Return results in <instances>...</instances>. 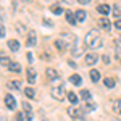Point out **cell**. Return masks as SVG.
Returning <instances> with one entry per match:
<instances>
[{
  "instance_id": "28",
  "label": "cell",
  "mask_w": 121,
  "mask_h": 121,
  "mask_svg": "<svg viewBox=\"0 0 121 121\" xmlns=\"http://www.w3.org/2000/svg\"><path fill=\"white\" fill-rule=\"evenodd\" d=\"M44 24H47L48 28H52V26H53V23H52L50 19H44Z\"/></svg>"
},
{
  "instance_id": "13",
  "label": "cell",
  "mask_w": 121,
  "mask_h": 121,
  "mask_svg": "<svg viewBox=\"0 0 121 121\" xmlns=\"http://www.w3.org/2000/svg\"><path fill=\"white\" fill-rule=\"evenodd\" d=\"M112 108L116 115H121V100H115V102L112 103Z\"/></svg>"
},
{
  "instance_id": "5",
  "label": "cell",
  "mask_w": 121,
  "mask_h": 121,
  "mask_svg": "<svg viewBox=\"0 0 121 121\" xmlns=\"http://www.w3.org/2000/svg\"><path fill=\"white\" fill-rule=\"evenodd\" d=\"M84 60H86V63H87L89 66H92V65H95V63H97V60H99V56L95 55V53H87Z\"/></svg>"
},
{
  "instance_id": "8",
  "label": "cell",
  "mask_w": 121,
  "mask_h": 121,
  "mask_svg": "<svg viewBox=\"0 0 121 121\" xmlns=\"http://www.w3.org/2000/svg\"><path fill=\"white\" fill-rule=\"evenodd\" d=\"M110 10H112V8H110V5H105V3H102V5L97 7V11H99L100 15H108Z\"/></svg>"
},
{
  "instance_id": "18",
  "label": "cell",
  "mask_w": 121,
  "mask_h": 121,
  "mask_svg": "<svg viewBox=\"0 0 121 121\" xmlns=\"http://www.w3.org/2000/svg\"><path fill=\"white\" fill-rule=\"evenodd\" d=\"M76 19H78V23H82L86 19V11L84 10H78L76 11Z\"/></svg>"
},
{
  "instance_id": "34",
  "label": "cell",
  "mask_w": 121,
  "mask_h": 121,
  "mask_svg": "<svg viewBox=\"0 0 121 121\" xmlns=\"http://www.w3.org/2000/svg\"><path fill=\"white\" fill-rule=\"evenodd\" d=\"M63 2H66V3H73V0H63Z\"/></svg>"
},
{
  "instance_id": "33",
  "label": "cell",
  "mask_w": 121,
  "mask_h": 121,
  "mask_svg": "<svg viewBox=\"0 0 121 121\" xmlns=\"http://www.w3.org/2000/svg\"><path fill=\"white\" fill-rule=\"evenodd\" d=\"M26 56H28V60H29V61L32 63V53H31V52H28V55H26Z\"/></svg>"
},
{
  "instance_id": "20",
  "label": "cell",
  "mask_w": 121,
  "mask_h": 121,
  "mask_svg": "<svg viewBox=\"0 0 121 121\" xmlns=\"http://www.w3.org/2000/svg\"><path fill=\"white\" fill-rule=\"evenodd\" d=\"M89 74H91V79H92L94 82H97V81L100 79V73H99L97 69H91V73H89Z\"/></svg>"
},
{
  "instance_id": "1",
  "label": "cell",
  "mask_w": 121,
  "mask_h": 121,
  "mask_svg": "<svg viewBox=\"0 0 121 121\" xmlns=\"http://www.w3.org/2000/svg\"><path fill=\"white\" fill-rule=\"evenodd\" d=\"M86 44L91 47V48H97V47L102 45V39L97 29H91L87 34H86Z\"/></svg>"
},
{
  "instance_id": "11",
  "label": "cell",
  "mask_w": 121,
  "mask_h": 121,
  "mask_svg": "<svg viewBox=\"0 0 121 121\" xmlns=\"http://www.w3.org/2000/svg\"><path fill=\"white\" fill-rule=\"evenodd\" d=\"M81 99H82L84 102H91V100H92V95H91V92H89V91L82 89V91H81Z\"/></svg>"
},
{
  "instance_id": "3",
  "label": "cell",
  "mask_w": 121,
  "mask_h": 121,
  "mask_svg": "<svg viewBox=\"0 0 121 121\" xmlns=\"http://www.w3.org/2000/svg\"><path fill=\"white\" fill-rule=\"evenodd\" d=\"M68 115L71 116V118H78V120H82L84 118V113L79 110V108H68Z\"/></svg>"
},
{
  "instance_id": "19",
  "label": "cell",
  "mask_w": 121,
  "mask_h": 121,
  "mask_svg": "<svg viewBox=\"0 0 121 121\" xmlns=\"http://www.w3.org/2000/svg\"><path fill=\"white\" fill-rule=\"evenodd\" d=\"M8 87H10V89H15V91H18L19 87H21V81H18V79H15V81H10V82H8Z\"/></svg>"
},
{
  "instance_id": "26",
  "label": "cell",
  "mask_w": 121,
  "mask_h": 121,
  "mask_svg": "<svg viewBox=\"0 0 121 121\" xmlns=\"http://www.w3.org/2000/svg\"><path fill=\"white\" fill-rule=\"evenodd\" d=\"M0 37L2 39L5 37V26H3V23H2V26H0Z\"/></svg>"
},
{
  "instance_id": "35",
  "label": "cell",
  "mask_w": 121,
  "mask_h": 121,
  "mask_svg": "<svg viewBox=\"0 0 121 121\" xmlns=\"http://www.w3.org/2000/svg\"><path fill=\"white\" fill-rule=\"evenodd\" d=\"M19 2H24V3H28V2H31V0H19Z\"/></svg>"
},
{
  "instance_id": "2",
  "label": "cell",
  "mask_w": 121,
  "mask_h": 121,
  "mask_svg": "<svg viewBox=\"0 0 121 121\" xmlns=\"http://www.w3.org/2000/svg\"><path fill=\"white\" fill-rule=\"evenodd\" d=\"M5 105H7V108H10V110H15V108H16V100H15V97L10 95V94H7V95H5Z\"/></svg>"
},
{
  "instance_id": "31",
  "label": "cell",
  "mask_w": 121,
  "mask_h": 121,
  "mask_svg": "<svg viewBox=\"0 0 121 121\" xmlns=\"http://www.w3.org/2000/svg\"><path fill=\"white\" fill-rule=\"evenodd\" d=\"M23 120H24V118H23V115L18 113V115H16V121H23Z\"/></svg>"
},
{
  "instance_id": "36",
  "label": "cell",
  "mask_w": 121,
  "mask_h": 121,
  "mask_svg": "<svg viewBox=\"0 0 121 121\" xmlns=\"http://www.w3.org/2000/svg\"><path fill=\"white\" fill-rule=\"evenodd\" d=\"M2 121H3V120H2Z\"/></svg>"
},
{
  "instance_id": "30",
  "label": "cell",
  "mask_w": 121,
  "mask_h": 121,
  "mask_svg": "<svg viewBox=\"0 0 121 121\" xmlns=\"http://www.w3.org/2000/svg\"><path fill=\"white\" fill-rule=\"evenodd\" d=\"M81 5H87V3H91V0H78Z\"/></svg>"
},
{
  "instance_id": "12",
  "label": "cell",
  "mask_w": 121,
  "mask_h": 121,
  "mask_svg": "<svg viewBox=\"0 0 121 121\" xmlns=\"http://www.w3.org/2000/svg\"><path fill=\"white\" fill-rule=\"evenodd\" d=\"M36 42H37L36 34H34V32H31V34H29V37H28V40H26V45H28V47H32V45H36Z\"/></svg>"
},
{
  "instance_id": "9",
  "label": "cell",
  "mask_w": 121,
  "mask_h": 121,
  "mask_svg": "<svg viewBox=\"0 0 121 121\" xmlns=\"http://www.w3.org/2000/svg\"><path fill=\"white\" fill-rule=\"evenodd\" d=\"M65 15H66V21H68L69 24H76V23H78V19H76V16L71 13V10H68Z\"/></svg>"
},
{
  "instance_id": "7",
  "label": "cell",
  "mask_w": 121,
  "mask_h": 121,
  "mask_svg": "<svg viewBox=\"0 0 121 121\" xmlns=\"http://www.w3.org/2000/svg\"><path fill=\"white\" fill-rule=\"evenodd\" d=\"M7 45H8V48H10V50L16 52V50L19 48V42H18V40H15V39H10L8 42H7Z\"/></svg>"
},
{
  "instance_id": "27",
  "label": "cell",
  "mask_w": 121,
  "mask_h": 121,
  "mask_svg": "<svg viewBox=\"0 0 121 121\" xmlns=\"http://www.w3.org/2000/svg\"><path fill=\"white\" fill-rule=\"evenodd\" d=\"M2 65H3V66H5V65L8 66L10 65V60L7 58V56H2Z\"/></svg>"
},
{
  "instance_id": "16",
  "label": "cell",
  "mask_w": 121,
  "mask_h": 121,
  "mask_svg": "<svg viewBox=\"0 0 121 121\" xmlns=\"http://www.w3.org/2000/svg\"><path fill=\"white\" fill-rule=\"evenodd\" d=\"M55 47L58 48V50H60V52H63V50L66 48L65 40H63V39H56V40H55Z\"/></svg>"
},
{
  "instance_id": "29",
  "label": "cell",
  "mask_w": 121,
  "mask_h": 121,
  "mask_svg": "<svg viewBox=\"0 0 121 121\" xmlns=\"http://www.w3.org/2000/svg\"><path fill=\"white\" fill-rule=\"evenodd\" d=\"M115 28L121 29V19H118V21H115Z\"/></svg>"
},
{
  "instance_id": "23",
  "label": "cell",
  "mask_w": 121,
  "mask_h": 121,
  "mask_svg": "<svg viewBox=\"0 0 121 121\" xmlns=\"http://www.w3.org/2000/svg\"><path fill=\"white\" fill-rule=\"evenodd\" d=\"M50 10H52V13H53V15H61V13H63V10H61L60 5H53Z\"/></svg>"
},
{
  "instance_id": "4",
  "label": "cell",
  "mask_w": 121,
  "mask_h": 121,
  "mask_svg": "<svg viewBox=\"0 0 121 121\" xmlns=\"http://www.w3.org/2000/svg\"><path fill=\"white\" fill-rule=\"evenodd\" d=\"M50 94H52V97H53L55 100H60V99L63 97V87H52Z\"/></svg>"
},
{
  "instance_id": "10",
  "label": "cell",
  "mask_w": 121,
  "mask_h": 121,
  "mask_svg": "<svg viewBox=\"0 0 121 121\" xmlns=\"http://www.w3.org/2000/svg\"><path fill=\"white\" fill-rule=\"evenodd\" d=\"M97 23H99V26H100L102 29H110V19H107V18H100L99 21H97Z\"/></svg>"
},
{
  "instance_id": "17",
  "label": "cell",
  "mask_w": 121,
  "mask_h": 121,
  "mask_svg": "<svg viewBox=\"0 0 121 121\" xmlns=\"http://www.w3.org/2000/svg\"><path fill=\"white\" fill-rule=\"evenodd\" d=\"M69 81L74 84V86H81V82H82V79H81V76H79V74H71Z\"/></svg>"
},
{
  "instance_id": "25",
  "label": "cell",
  "mask_w": 121,
  "mask_h": 121,
  "mask_svg": "<svg viewBox=\"0 0 121 121\" xmlns=\"http://www.w3.org/2000/svg\"><path fill=\"white\" fill-rule=\"evenodd\" d=\"M68 100H69V103H73V105H74V103L78 102V97H76V94H74V92H69V94H68Z\"/></svg>"
},
{
  "instance_id": "21",
  "label": "cell",
  "mask_w": 121,
  "mask_h": 121,
  "mask_svg": "<svg viewBox=\"0 0 121 121\" xmlns=\"http://www.w3.org/2000/svg\"><path fill=\"white\" fill-rule=\"evenodd\" d=\"M103 84H105V87H115V79H112V78H105L103 79Z\"/></svg>"
},
{
  "instance_id": "32",
  "label": "cell",
  "mask_w": 121,
  "mask_h": 121,
  "mask_svg": "<svg viewBox=\"0 0 121 121\" xmlns=\"http://www.w3.org/2000/svg\"><path fill=\"white\" fill-rule=\"evenodd\" d=\"M102 58H103V63H110V58H108L107 55H103Z\"/></svg>"
},
{
  "instance_id": "14",
  "label": "cell",
  "mask_w": 121,
  "mask_h": 121,
  "mask_svg": "<svg viewBox=\"0 0 121 121\" xmlns=\"http://www.w3.org/2000/svg\"><path fill=\"white\" fill-rule=\"evenodd\" d=\"M10 71H13V73H19L21 71V66L18 65V63H15V61H10V65L7 66Z\"/></svg>"
},
{
  "instance_id": "15",
  "label": "cell",
  "mask_w": 121,
  "mask_h": 121,
  "mask_svg": "<svg viewBox=\"0 0 121 121\" xmlns=\"http://www.w3.org/2000/svg\"><path fill=\"white\" fill-rule=\"evenodd\" d=\"M26 74H28V81H29L31 84H32L34 81H36V71H34L32 68H29L28 71H26Z\"/></svg>"
},
{
  "instance_id": "22",
  "label": "cell",
  "mask_w": 121,
  "mask_h": 121,
  "mask_svg": "<svg viewBox=\"0 0 121 121\" xmlns=\"http://www.w3.org/2000/svg\"><path fill=\"white\" fill-rule=\"evenodd\" d=\"M24 94H26V97H29V99H34V95H36V92H34L32 87H26V89H24Z\"/></svg>"
},
{
  "instance_id": "6",
  "label": "cell",
  "mask_w": 121,
  "mask_h": 121,
  "mask_svg": "<svg viewBox=\"0 0 121 121\" xmlns=\"http://www.w3.org/2000/svg\"><path fill=\"white\" fill-rule=\"evenodd\" d=\"M45 74H47V78H48L50 81H53V79L58 78V73H56L53 68H47V69H45Z\"/></svg>"
},
{
  "instance_id": "24",
  "label": "cell",
  "mask_w": 121,
  "mask_h": 121,
  "mask_svg": "<svg viewBox=\"0 0 121 121\" xmlns=\"http://www.w3.org/2000/svg\"><path fill=\"white\" fill-rule=\"evenodd\" d=\"M113 15H115L116 18H120V16H121V7H120V5H113Z\"/></svg>"
}]
</instances>
